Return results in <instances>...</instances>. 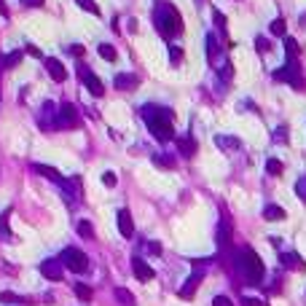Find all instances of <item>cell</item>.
<instances>
[{"label":"cell","mask_w":306,"mask_h":306,"mask_svg":"<svg viewBox=\"0 0 306 306\" xmlns=\"http://www.w3.org/2000/svg\"><path fill=\"white\" fill-rule=\"evenodd\" d=\"M145 126L151 129V135L158 140V143H169L175 137V129H172V110L169 108H161V105H143L140 110Z\"/></svg>","instance_id":"6da1fadb"},{"label":"cell","mask_w":306,"mask_h":306,"mask_svg":"<svg viewBox=\"0 0 306 306\" xmlns=\"http://www.w3.org/2000/svg\"><path fill=\"white\" fill-rule=\"evenodd\" d=\"M153 24H156V30L161 32V38H167V41H172L175 35L183 32V19L172 3H158L156 8H153Z\"/></svg>","instance_id":"7a4b0ae2"},{"label":"cell","mask_w":306,"mask_h":306,"mask_svg":"<svg viewBox=\"0 0 306 306\" xmlns=\"http://www.w3.org/2000/svg\"><path fill=\"white\" fill-rule=\"evenodd\" d=\"M234 263L239 269V274L247 285H261L263 282V261L258 258V252L252 247H239L234 255Z\"/></svg>","instance_id":"3957f363"},{"label":"cell","mask_w":306,"mask_h":306,"mask_svg":"<svg viewBox=\"0 0 306 306\" xmlns=\"http://www.w3.org/2000/svg\"><path fill=\"white\" fill-rule=\"evenodd\" d=\"M81 126V113L73 102H62L57 108V129H78Z\"/></svg>","instance_id":"277c9868"},{"label":"cell","mask_w":306,"mask_h":306,"mask_svg":"<svg viewBox=\"0 0 306 306\" xmlns=\"http://www.w3.org/2000/svg\"><path fill=\"white\" fill-rule=\"evenodd\" d=\"M59 261H62L65 269L76 271V274H83V271L89 269V258H86L78 247H65L62 255H59Z\"/></svg>","instance_id":"5b68a950"},{"label":"cell","mask_w":306,"mask_h":306,"mask_svg":"<svg viewBox=\"0 0 306 306\" xmlns=\"http://www.w3.org/2000/svg\"><path fill=\"white\" fill-rule=\"evenodd\" d=\"M304 73H301V65L298 62H288L285 68H279V70H274V81H279V83H290L293 89H304Z\"/></svg>","instance_id":"8992f818"},{"label":"cell","mask_w":306,"mask_h":306,"mask_svg":"<svg viewBox=\"0 0 306 306\" xmlns=\"http://www.w3.org/2000/svg\"><path fill=\"white\" fill-rule=\"evenodd\" d=\"M202 277H204V266L199 263V261H194V271H191V277L185 279V285L180 288V298L191 301V298H194V293H196V288L202 285Z\"/></svg>","instance_id":"52a82bcc"},{"label":"cell","mask_w":306,"mask_h":306,"mask_svg":"<svg viewBox=\"0 0 306 306\" xmlns=\"http://www.w3.org/2000/svg\"><path fill=\"white\" fill-rule=\"evenodd\" d=\"M78 78H81V83H83V86H86V89H89L94 97H102V94H105L102 81H99V78H97L89 68H86V65H78Z\"/></svg>","instance_id":"ba28073f"},{"label":"cell","mask_w":306,"mask_h":306,"mask_svg":"<svg viewBox=\"0 0 306 306\" xmlns=\"http://www.w3.org/2000/svg\"><path fill=\"white\" fill-rule=\"evenodd\" d=\"M57 108L59 105L54 102H43L41 105V113H38V124H41V129H57Z\"/></svg>","instance_id":"9c48e42d"},{"label":"cell","mask_w":306,"mask_h":306,"mask_svg":"<svg viewBox=\"0 0 306 306\" xmlns=\"http://www.w3.org/2000/svg\"><path fill=\"white\" fill-rule=\"evenodd\" d=\"M43 68L51 76V81H57V83H62L65 78H68V70H65V65L59 62L57 57H43Z\"/></svg>","instance_id":"30bf717a"},{"label":"cell","mask_w":306,"mask_h":306,"mask_svg":"<svg viewBox=\"0 0 306 306\" xmlns=\"http://www.w3.org/2000/svg\"><path fill=\"white\" fill-rule=\"evenodd\" d=\"M62 261L59 258H46V261H41V274L46 279H51V282H57V279H62Z\"/></svg>","instance_id":"8fae6325"},{"label":"cell","mask_w":306,"mask_h":306,"mask_svg":"<svg viewBox=\"0 0 306 306\" xmlns=\"http://www.w3.org/2000/svg\"><path fill=\"white\" fill-rule=\"evenodd\" d=\"M132 271H135V277L140 279V282H151V279L156 277V271H153L151 266L145 263L143 258H137V255L132 258Z\"/></svg>","instance_id":"7c38bea8"},{"label":"cell","mask_w":306,"mask_h":306,"mask_svg":"<svg viewBox=\"0 0 306 306\" xmlns=\"http://www.w3.org/2000/svg\"><path fill=\"white\" fill-rule=\"evenodd\" d=\"M118 231H121L124 239H132L135 236V223H132V212L129 210H118Z\"/></svg>","instance_id":"4fadbf2b"},{"label":"cell","mask_w":306,"mask_h":306,"mask_svg":"<svg viewBox=\"0 0 306 306\" xmlns=\"http://www.w3.org/2000/svg\"><path fill=\"white\" fill-rule=\"evenodd\" d=\"M137 83H140V78L132 76V73H118V76L113 78V86H116L118 91H132V89H137Z\"/></svg>","instance_id":"5bb4252c"},{"label":"cell","mask_w":306,"mask_h":306,"mask_svg":"<svg viewBox=\"0 0 306 306\" xmlns=\"http://www.w3.org/2000/svg\"><path fill=\"white\" fill-rule=\"evenodd\" d=\"M32 172H35V175H43L46 180H51V183H57V185L65 183V177L59 175V169L49 167V164H32Z\"/></svg>","instance_id":"9a60e30c"},{"label":"cell","mask_w":306,"mask_h":306,"mask_svg":"<svg viewBox=\"0 0 306 306\" xmlns=\"http://www.w3.org/2000/svg\"><path fill=\"white\" fill-rule=\"evenodd\" d=\"M177 151H180V156H185V158H194L196 156V140L191 135L177 137Z\"/></svg>","instance_id":"2e32d148"},{"label":"cell","mask_w":306,"mask_h":306,"mask_svg":"<svg viewBox=\"0 0 306 306\" xmlns=\"http://www.w3.org/2000/svg\"><path fill=\"white\" fill-rule=\"evenodd\" d=\"M279 261H282V266H288L293 271H304V258L298 255V252H282Z\"/></svg>","instance_id":"e0dca14e"},{"label":"cell","mask_w":306,"mask_h":306,"mask_svg":"<svg viewBox=\"0 0 306 306\" xmlns=\"http://www.w3.org/2000/svg\"><path fill=\"white\" fill-rule=\"evenodd\" d=\"M204 43H207V62H210V65H218L221 49H218V38H215V32H210V35L204 38Z\"/></svg>","instance_id":"ac0fdd59"},{"label":"cell","mask_w":306,"mask_h":306,"mask_svg":"<svg viewBox=\"0 0 306 306\" xmlns=\"http://www.w3.org/2000/svg\"><path fill=\"white\" fill-rule=\"evenodd\" d=\"M285 54H288V62H298V57H301V46H298L296 38H285Z\"/></svg>","instance_id":"d6986e66"},{"label":"cell","mask_w":306,"mask_h":306,"mask_svg":"<svg viewBox=\"0 0 306 306\" xmlns=\"http://www.w3.org/2000/svg\"><path fill=\"white\" fill-rule=\"evenodd\" d=\"M19 62H22V49H14V51H8V54L3 57V65H0V70H14Z\"/></svg>","instance_id":"ffe728a7"},{"label":"cell","mask_w":306,"mask_h":306,"mask_svg":"<svg viewBox=\"0 0 306 306\" xmlns=\"http://www.w3.org/2000/svg\"><path fill=\"white\" fill-rule=\"evenodd\" d=\"M218 244L221 247H229L231 244V223L229 221H221V226H218Z\"/></svg>","instance_id":"44dd1931"},{"label":"cell","mask_w":306,"mask_h":306,"mask_svg":"<svg viewBox=\"0 0 306 306\" xmlns=\"http://www.w3.org/2000/svg\"><path fill=\"white\" fill-rule=\"evenodd\" d=\"M263 218H266V221H282L285 210L279 207V204H266V207H263Z\"/></svg>","instance_id":"7402d4cb"},{"label":"cell","mask_w":306,"mask_h":306,"mask_svg":"<svg viewBox=\"0 0 306 306\" xmlns=\"http://www.w3.org/2000/svg\"><path fill=\"white\" fill-rule=\"evenodd\" d=\"M215 143H218V148H223V151H236L239 148V140L236 137H229V135H218Z\"/></svg>","instance_id":"603a6c76"},{"label":"cell","mask_w":306,"mask_h":306,"mask_svg":"<svg viewBox=\"0 0 306 306\" xmlns=\"http://www.w3.org/2000/svg\"><path fill=\"white\" fill-rule=\"evenodd\" d=\"M116 301L121 306H135V296H132L126 288H116Z\"/></svg>","instance_id":"cb8c5ba5"},{"label":"cell","mask_w":306,"mask_h":306,"mask_svg":"<svg viewBox=\"0 0 306 306\" xmlns=\"http://www.w3.org/2000/svg\"><path fill=\"white\" fill-rule=\"evenodd\" d=\"M99 57H102L105 59V62H116V57H118V51L116 49H113V46L110 43H99Z\"/></svg>","instance_id":"d4e9b609"},{"label":"cell","mask_w":306,"mask_h":306,"mask_svg":"<svg viewBox=\"0 0 306 306\" xmlns=\"http://www.w3.org/2000/svg\"><path fill=\"white\" fill-rule=\"evenodd\" d=\"M8 221H11V207L3 210V215H0V234H3L5 239H11V226H8Z\"/></svg>","instance_id":"484cf974"},{"label":"cell","mask_w":306,"mask_h":306,"mask_svg":"<svg viewBox=\"0 0 306 306\" xmlns=\"http://www.w3.org/2000/svg\"><path fill=\"white\" fill-rule=\"evenodd\" d=\"M76 231H78V236H83V239H94V229H91L89 221H78Z\"/></svg>","instance_id":"4316f807"},{"label":"cell","mask_w":306,"mask_h":306,"mask_svg":"<svg viewBox=\"0 0 306 306\" xmlns=\"http://www.w3.org/2000/svg\"><path fill=\"white\" fill-rule=\"evenodd\" d=\"M282 161H279V158H269V161H266V172H269L271 177H279L282 175Z\"/></svg>","instance_id":"83f0119b"},{"label":"cell","mask_w":306,"mask_h":306,"mask_svg":"<svg viewBox=\"0 0 306 306\" xmlns=\"http://www.w3.org/2000/svg\"><path fill=\"white\" fill-rule=\"evenodd\" d=\"M73 290H76V296L81 298V301H91V296H94L91 288H89V285H83V282H76V288H73Z\"/></svg>","instance_id":"f1b7e54d"},{"label":"cell","mask_w":306,"mask_h":306,"mask_svg":"<svg viewBox=\"0 0 306 306\" xmlns=\"http://www.w3.org/2000/svg\"><path fill=\"white\" fill-rule=\"evenodd\" d=\"M153 164H156V167H164V169H172L175 167V158L172 156H153Z\"/></svg>","instance_id":"f546056e"},{"label":"cell","mask_w":306,"mask_h":306,"mask_svg":"<svg viewBox=\"0 0 306 306\" xmlns=\"http://www.w3.org/2000/svg\"><path fill=\"white\" fill-rule=\"evenodd\" d=\"M78 5H81L83 11H89V14H94V16H99V5L94 3V0H76Z\"/></svg>","instance_id":"4dcf8cb0"},{"label":"cell","mask_w":306,"mask_h":306,"mask_svg":"<svg viewBox=\"0 0 306 306\" xmlns=\"http://www.w3.org/2000/svg\"><path fill=\"white\" fill-rule=\"evenodd\" d=\"M169 62H172V65H180V62H183V49H177V46H169Z\"/></svg>","instance_id":"1f68e13d"},{"label":"cell","mask_w":306,"mask_h":306,"mask_svg":"<svg viewBox=\"0 0 306 306\" xmlns=\"http://www.w3.org/2000/svg\"><path fill=\"white\" fill-rule=\"evenodd\" d=\"M269 32H274V35H285V19H274V22L269 24Z\"/></svg>","instance_id":"d6a6232c"},{"label":"cell","mask_w":306,"mask_h":306,"mask_svg":"<svg viewBox=\"0 0 306 306\" xmlns=\"http://www.w3.org/2000/svg\"><path fill=\"white\" fill-rule=\"evenodd\" d=\"M0 301H3V304H27L24 298L14 296V293H0Z\"/></svg>","instance_id":"836d02e7"},{"label":"cell","mask_w":306,"mask_h":306,"mask_svg":"<svg viewBox=\"0 0 306 306\" xmlns=\"http://www.w3.org/2000/svg\"><path fill=\"white\" fill-rule=\"evenodd\" d=\"M288 135H290L288 126H279V129L274 132V143H288Z\"/></svg>","instance_id":"e575fe53"},{"label":"cell","mask_w":306,"mask_h":306,"mask_svg":"<svg viewBox=\"0 0 306 306\" xmlns=\"http://www.w3.org/2000/svg\"><path fill=\"white\" fill-rule=\"evenodd\" d=\"M102 183L108 185V188H116V183H118L116 172H105V175H102Z\"/></svg>","instance_id":"d590c367"},{"label":"cell","mask_w":306,"mask_h":306,"mask_svg":"<svg viewBox=\"0 0 306 306\" xmlns=\"http://www.w3.org/2000/svg\"><path fill=\"white\" fill-rule=\"evenodd\" d=\"M296 194H298V196H301V199H304V202H306V175H304V177H301V180H298V183H296Z\"/></svg>","instance_id":"8d00e7d4"},{"label":"cell","mask_w":306,"mask_h":306,"mask_svg":"<svg viewBox=\"0 0 306 306\" xmlns=\"http://www.w3.org/2000/svg\"><path fill=\"white\" fill-rule=\"evenodd\" d=\"M255 46H258V51H261V54H266V51H271V43L266 41V38H258Z\"/></svg>","instance_id":"74e56055"},{"label":"cell","mask_w":306,"mask_h":306,"mask_svg":"<svg viewBox=\"0 0 306 306\" xmlns=\"http://www.w3.org/2000/svg\"><path fill=\"white\" fill-rule=\"evenodd\" d=\"M212 306H234V304H231V298H226V296H215L212 298Z\"/></svg>","instance_id":"f35d334b"},{"label":"cell","mask_w":306,"mask_h":306,"mask_svg":"<svg viewBox=\"0 0 306 306\" xmlns=\"http://www.w3.org/2000/svg\"><path fill=\"white\" fill-rule=\"evenodd\" d=\"M145 250H148L151 255H161V244H158V242H148V244H145Z\"/></svg>","instance_id":"ab89813d"},{"label":"cell","mask_w":306,"mask_h":306,"mask_svg":"<svg viewBox=\"0 0 306 306\" xmlns=\"http://www.w3.org/2000/svg\"><path fill=\"white\" fill-rule=\"evenodd\" d=\"M68 51H70L73 57H83V54H86V49H83V46H78V43H73Z\"/></svg>","instance_id":"60d3db41"},{"label":"cell","mask_w":306,"mask_h":306,"mask_svg":"<svg viewBox=\"0 0 306 306\" xmlns=\"http://www.w3.org/2000/svg\"><path fill=\"white\" fill-rule=\"evenodd\" d=\"M242 306H269V304L258 301V298H242Z\"/></svg>","instance_id":"b9f144b4"},{"label":"cell","mask_w":306,"mask_h":306,"mask_svg":"<svg viewBox=\"0 0 306 306\" xmlns=\"http://www.w3.org/2000/svg\"><path fill=\"white\" fill-rule=\"evenodd\" d=\"M24 49H27V51H30V54L35 57V59H43V51H41V49H35V46H32V43H27V46H24Z\"/></svg>","instance_id":"7bdbcfd3"},{"label":"cell","mask_w":306,"mask_h":306,"mask_svg":"<svg viewBox=\"0 0 306 306\" xmlns=\"http://www.w3.org/2000/svg\"><path fill=\"white\" fill-rule=\"evenodd\" d=\"M215 24H218L221 30H226V16H223V14H215Z\"/></svg>","instance_id":"ee69618b"},{"label":"cell","mask_w":306,"mask_h":306,"mask_svg":"<svg viewBox=\"0 0 306 306\" xmlns=\"http://www.w3.org/2000/svg\"><path fill=\"white\" fill-rule=\"evenodd\" d=\"M0 16H3V19H8V8H5V3H3V0H0Z\"/></svg>","instance_id":"f6af8a7d"},{"label":"cell","mask_w":306,"mask_h":306,"mask_svg":"<svg viewBox=\"0 0 306 306\" xmlns=\"http://www.w3.org/2000/svg\"><path fill=\"white\" fill-rule=\"evenodd\" d=\"M27 3H30V5H41L43 0H27Z\"/></svg>","instance_id":"bcb514c9"},{"label":"cell","mask_w":306,"mask_h":306,"mask_svg":"<svg viewBox=\"0 0 306 306\" xmlns=\"http://www.w3.org/2000/svg\"><path fill=\"white\" fill-rule=\"evenodd\" d=\"M24 3H27V0H24Z\"/></svg>","instance_id":"7dc6e473"}]
</instances>
